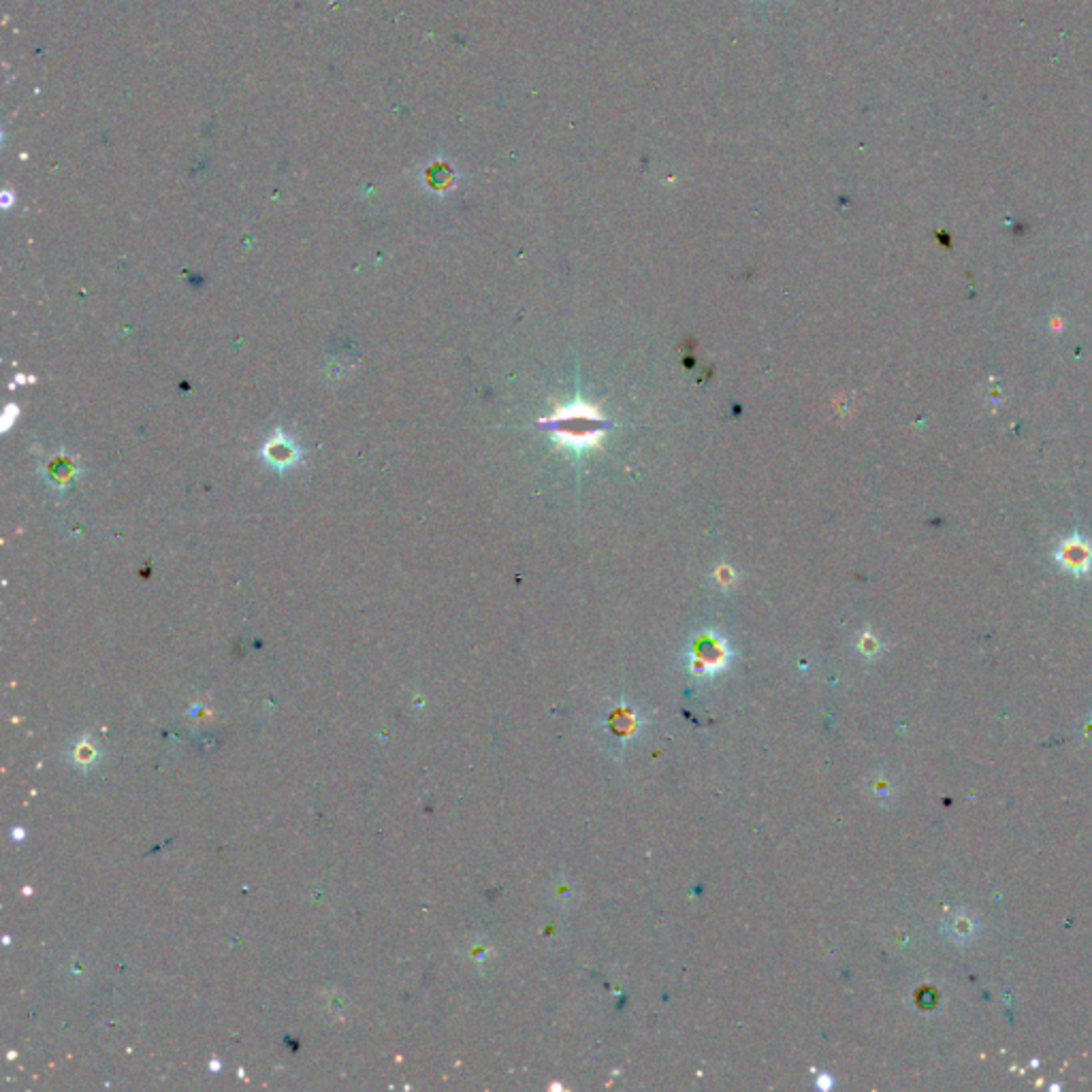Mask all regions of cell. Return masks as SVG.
<instances>
[{"mask_svg": "<svg viewBox=\"0 0 1092 1092\" xmlns=\"http://www.w3.org/2000/svg\"><path fill=\"white\" fill-rule=\"evenodd\" d=\"M263 457L267 459V463L271 467H276V470H289V467L299 459V451L295 449V445L291 439L286 437H271L269 445L265 447L263 451Z\"/></svg>", "mask_w": 1092, "mask_h": 1092, "instance_id": "obj_1", "label": "cell"}]
</instances>
